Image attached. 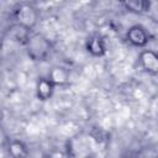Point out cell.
<instances>
[{
  "label": "cell",
  "instance_id": "cell-1",
  "mask_svg": "<svg viewBox=\"0 0 158 158\" xmlns=\"http://www.w3.org/2000/svg\"><path fill=\"white\" fill-rule=\"evenodd\" d=\"M26 52L31 60L33 62H43L46 60L52 52L51 41L42 33L35 32L31 33L26 42Z\"/></svg>",
  "mask_w": 158,
  "mask_h": 158
},
{
  "label": "cell",
  "instance_id": "cell-2",
  "mask_svg": "<svg viewBox=\"0 0 158 158\" xmlns=\"http://www.w3.org/2000/svg\"><path fill=\"white\" fill-rule=\"evenodd\" d=\"M15 23L21 25L22 27L32 31L40 19L38 10L30 2H21L14 11Z\"/></svg>",
  "mask_w": 158,
  "mask_h": 158
},
{
  "label": "cell",
  "instance_id": "cell-3",
  "mask_svg": "<svg viewBox=\"0 0 158 158\" xmlns=\"http://www.w3.org/2000/svg\"><path fill=\"white\" fill-rule=\"evenodd\" d=\"M126 38L132 46L138 47V48H143L149 42V33L144 26L133 25L127 30Z\"/></svg>",
  "mask_w": 158,
  "mask_h": 158
},
{
  "label": "cell",
  "instance_id": "cell-4",
  "mask_svg": "<svg viewBox=\"0 0 158 158\" xmlns=\"http://www.w3.org/2000/svg\"><path fill=\"white\" fill-rule=\"evenodd\" d=\"M86 52L93 56V57H102L106 54L107 47H106V40L102 35L100 33H94L91 35L86 43H85Z\"/></svg>",
  "mask_w": 158,
  "mask_h": 158
},
{
  "label": "cell",
  "instance_id": "cell-5",
  "mask_svg": "<svg viewBox=\"0 0 158 158\" xmlns=\"http://www.w3.org/2000/svg\"><path fill=\"white\" fill-rule=\"evenodd\" d=\"M141 67L149 74H158V52L153 49H143L138 57Z\"/></svg>",
  "mask_w": 158,
  "mask_h": 158
},
{
  "label": "cell",
  "instance_id": "cell-6",
  "mask_svg": "<svg viewBox=\"0 0 158 158\" xmlns=\"http://www.w3.org/2000/svg\"><path fill=\"white\" fill-rule=\"evenodd\" d=\"M54 88L56 85L51 81V79L48 77L46 78H40L36 85V96L38 100L41 101H47L52 98L53 93H54Z\"/></svg>",
  "mask_w": 158,
  "mask_h": 158
},
{
  "label": "cell",
  "instance_id": "cell-7",
  "mask_svg": "<svg viewBox=\"0 0 158 158\" xmlns=\"http://www.w3.org/2000/svg\"><path fill=\"white\" fill-rule=\"evenodd\" d=\"M47 77L51 79V81L56 86H58V85L62 86V85H65L69 81V70L64 67L54 65V67H52V69L49 70Z\"/></svg>",
  "mask_w": 158,
  "mask_h": 158
},
{
  "label": "cell",
  "instance_id": "cell-8",
  "mask_svg": "<svg viewBox=\"0 0 158 158\" xmlns=\"http://www.w3.org/2000/svg\"><path fill=\"white\" fill-rule=\"evenodd\" d=\"M126 10L133 14H142L147 10L148 0H118Z\"/></svg>",
  "mask_w": 158,
  "mask_h": 158
},
{
  "label": "cell",
  "instance_id": "cell-9",
  "mask_svg": "<svg viewBox=\"0 0 158 158\" xmlns=\"http://www.w3.org/2000/svg\"><path fill=\"white\" fill-rule=\"evenodd\" d=\"M9 153L12 157H26L28 154V149L26 144L20 139H11L9 142Z\"/></svg>",
  "mask_w": 158,
  "mask_h": 158
}]
</instances>
